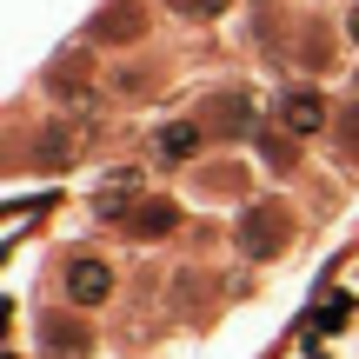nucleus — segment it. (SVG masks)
Wrapping results in <instances>:
<instances>
[{"label":"nucleus","instance_id":"nucleus-1","mask_svg":"<svg viewBox=\"0 0 359 359\" xmlns=\"http://www.w3.org/2000/svg\"><path fill=\"white\" fill-rule=\"evenodd\" d=\"M107 293H114V273H107L100 259H74V266H67V299H74V306H100Z\"/></svg>","mask_w":359,"mask_h":359},{"label":"nucleus","instance_id":"nucleus-2","mask_svg":"<svg viewBox=\"0 0 359 359\" xmlns=\"http://www.w3.org/2000/svg\"><path fill=\"white\" fill-rule=\"evenodd\" d=\"M280 246H286V206L246 213V253H280Z\"/></svg>","mask_w":359,"mask_h":359},{"label":"nucleus","instance_id":"nucleus-3","mask_svg":"<svg viewBox=\"0 0 359 359\" xmlns=\"http://www.w3.org/2000/svg\"><path fill=\"white\" fill-rule=\"evenodd\" d=\"M280 120L293 133H320L326 127V107H320V93H286V100H280Z\"/></svg>","mask_w":359,"mask_h":359},{"label":"nucleus","instance_id":"nucleus-4","mask_svg":"<svg viewBox=\"0 0 359 359\" xmlns=\"http://www.w3.org/2000/svg\"><path fill=\"white\" fill-rule=\"evenodd\" d=\"M140 27H147V13L133 7V0H120V13H100V20H93V34H100V40H133Z\"/></svg>","mask_w":359,"mask_h":359},{"label":"nucleus","instance_id":"nucleus-5","mask_svg":"<svg viewBox=\"0 0 359 359\" xmlns=\"http://www.w3.org/2000/svg\"><path fill=\"white\" fill-rule=\"evenodd\" d=\"M193 147H200V133L180 120V127H167V133H160V147H154V154H160V167H180V160H193Z\"/></svg>","mask_w":359,"mask_h":359},{"label":"nucleus","instance_id":"nucleus-6","mask_svg":"<svg viewBox=\"0 0 359 359\" xmlns=\"http://www.w3.org/2000/svg\"><path fill=\"white\" fill-rule=\"evenodd\" d=\"M167 7H173V13H193V20H200V13H219L226 0H167Z\"/></svg>","mask_w":359,"mask_h":359},{"label":"nucleus","instance_id":"nucleus-7","mask_svg":"<svg viewBox=\"0 0 359 359\" xmlns=\"http://www.w3.org/2000/svg\"><path fill=\"white\" fill-rule=\"evenodd\" d=\"M299 359H339V353H326V346H320V339H313V346H306V353H299Z\"/></svg>","mask_w":359,"mask_h":359},{"label":"nucleus","instance_id":"nucleus-8","mask_svg":"<svg viewBox=\"0 0 359 359\" xmlns=\"http://www.w3.org/2000/svg\"><path fill=\"white\" fill-rule=\"evenodd\" d=\"M353 34H359V13H353Z\"/></svg>","mask_w":359,"mask_h":359}]
</instances>
